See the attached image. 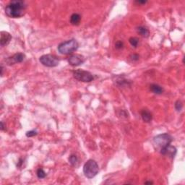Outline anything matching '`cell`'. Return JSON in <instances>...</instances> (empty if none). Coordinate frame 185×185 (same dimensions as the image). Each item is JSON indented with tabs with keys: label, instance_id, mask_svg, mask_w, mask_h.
<instances>
[{
	"label": "cell",
	"instance_id": "cell-1",
	"mask_svg": "<svg viewBox=\"0 0 185 185\" xmlns=\"http://www.w3.org/2000/svg\"><path fill=\"white\" fill-rule=\"evenodd\" d=\"M27 9V4L22 0H15L12 1L5 7V13L7 15L12 18H19L25 15Z\"/></svg>",
	"mask_w": 185,
	"mask_h": 185
},
{
	"label": "cell",
	"instance_id": "cell-2",
	"mask_svg": "<svg viewBox=\"0 0 185 185\" xmlns=\"http://www.w3.org/2000/svg\"><path fill=\"white\" fill-rule=\"evenodd\" d=\"M79 44L75 39H70L67 41L62 42L58 46V51L60 54L65 55L72 54L73 52L78 50Z\"/></svg>",
	"mask_w": 185,
	"mask_h": 185
},
{
	"label": "cell",
	"instance_id": "cell-3",
	"mask_svg": "<svg viewBox=\"0 0 185 185\" xmlns=\"http://www.w3.org/2000/svg\"><path fill=\"white\" fill-rule=\"evenodd\" d=\"M99 166L95 160L90 159L83 166V173L88 179H92L98 174Z\"/></svg>",
	"mask_w": 185,
	"mask_h": 185
},
{
	"label": "cell",
	"instance_id": "cell-4",
	"mask_svg": "<svg viewBox=\"0 0 185 185\" xmlns=\"http://www.w3.org/2000/svg\"><path fill=\"white\" fill-rule=\"evenodd\" d=\"M173 141V138L171 135L168 133H163L158 135L153 138V142L155 145L160 148V149L164 148L167 145H170Z\"/></svg>",
	"mask_w": 185,
	"mask_h": 185
},
{
	"label": "cell",
	"instance_id": "cell-5",
	"mask_svg": "<svg viewBox=\"0 0 185 185\" xmlns=\"http://www.w3.org/2000/svg\"><path fill=\"white\" fill-rule=\"evenodd\" d=\"M39 61L44 66L47 67H55L58 66L59 63V59L54 55L45 54L41 56L39 59Z\"/></svg>",
	"mask_w": 185,
	"mask_h": 185
},
{
	"label": "cell",
	"instance_id": "cell-6",
	"mask_svg": "<svg viewBox=\"0 0 185 185\" xmlns=\"http://www.w3.org/2000/svg\"><path fill=\"white\" fill-rule=\"evenodd\" d=\"M73 77L79 81L84 83H90L93 81L94 77L90 72L83 70H77L73 72Z\"/></svg>",
	"mask_w": 185,
	"mask_h": 185
},
{
	"label": "cell",
	"instance_id": "cell-7",
	"mask_svg": "<svg viewBox=\"0 0 185 185\" xmlns=\"http://www.w3.org/2000/svg\"><path fill=\"white\" fill-rule=\"evenodd\" d=\"M86 61V59L81 54H73L68 59V62L70 65L73 67L79 66L80 65H83Z\"/></svg>",
	"mask_w": 185,
	"mask_h": 185
},
{
	"label": "cell",
	"instance_id": "cell-8",
	"mask_svg": "<svg viewBox=\"0 0 185 185\" xmlns=\"http://www.w3.org/2000/svg\"><path fill=\"white\" fill-rule=\"evenodd\" d=\"M25 55L22 53H17L12 57H9L5 59L6 63L8 65H12L15 64L20 63L25 59Z\"/></svg>",
	"mask_w": 185,
	"mask_h": 185
},
{
	"label": "cell",
	"instance_id": "cell-9",
	"mask_svg": "<svg viewBox=\"0 0 185 185\" xmlns=\"http://www.w3.org/2000/svg\"><path fill=\"white\" fill-rule=\"evenodd\" d=\"M177 153V150L174 146H172L171 145H168L164 148L160 149V153L162 155H166V156L170 157V158H173Z\"/></svg>",
	"mask_w": 185,
	"mask_h": 185
},
{
	"label": "cell",
	"instance_id": "cell-10",
	"mask_svg": "<svg viewBox=\"0 0 185 185\" xmlns=\"http://www.w3.org/2000/svg\"><path fill=\"white\" fill-rule=\"evenodd\" d=\"M12 39V36L10 33L6 31H1V38H0V44L1 46H5L10 42Z\"/></svg>",
	"mask_w": 185,
	"mask_h": 185
},
{
	"label": "cell",
	"instance_id": "cell-11",
	"mask_svg": "<svg viewBox=\"0 0 185 185\" xmlns=\"http://www.w3.org/2000/svg\"><path fill=\"white\" fill-rule=\"evenodd\" d=\"M141 117L144 122H146V123H149V122H150L152 121L153 115L150 113V111L147 110V109H143L141 111Z\"/></svg>",
	"mask_w": 185,
	"mask_h": 185
},
{
	"label": "cell",
	"instance_id": "cell-12",
	"mask_svg": "<svg viewBox=\"0 0 185 185\" xmlns=\"http://www.w3.org/2000/svg\"><path fill=\"white\" fill-rule=\"evenodd\" d=\"M150 89L153 93L157 95L162 94L163 92V88L158 84H151L150 86Z\"/></svg>",
	"mask_w": 185,
	"mask_h": 185
},
{
	"label": "cell",
	"instance_id": "cell-13",
	"mask_svg": "<svg viewBox=\"0 0 185 185\" xmlns=\"http://www.w3.org/2000/svg\"><path fill=\"white\" fill-rule=\"evenodd\" d=\"M81 20V17L78 13H74L70 17V23L73 25H78Z\"/></svg>",
	"mask_w": 185,
	"mask_h": 185
},
{
	"label": "cell",
	"instance_id": "cell-14",
	"mask_svg": "<svg viewBox=\"0 0 185 185\" xmlns=\"http://www.w3.org/2000/svg\"><path fill=\"white\" fill-rule=\"evenodd\" d=\"M137 31L140 35H141L142 37L148 38L150 35V32L146 28L143 27V26H139L137 28Z\"/></svg>",
	"mask_w": 185,
	"mask_h": 185
},
{
	"label": "cell",
	"instance_id": "cell-15",
	"mask_svg": "<svg viewBox=\"0 0 185 185\" xmlns=\"http://www.w3.org/2000/svg\"><path fill=\"white\" fill-rule=\"evenodd\" d=\"M69 162L70 163V164L73 166H77L78 163V158L77 157V155H71L69 158Z\"/></svg>",
	"mask_w": 185,
	"mask_h": 185
},
{
	"label": "cell",
	"instance_id": "cell-16",
	"mask_svg": "<svg viewBox=\"0 0 185 185\" xmlns=\"http://www.w3.org/2000/svg\"><path fill=\"white\" fill-rule=\"evenodd\" d=\"M129 42L132 46H134L135 48L139 44V39L136 37H131L130 39H129Z\"/></svg>",
	"mask_w": 185,
	"mask_h": 185
},
{
	"label": "cell",
	"instance_id": "cell-17",
	"mask_svg": "<svg viewBox=\"0 0 185 185\" xmlns=\"http://www.w3.org/2000/svg\"><path fill=\"white\" fill-rule=\"evenodd\" d=\"M36 174L38 178H39V179H44V178L46 176V173L44 171L43 168H38L36 172Z\"/></svg>",
	"mask_w": 185,
	"mask_h": 185
},
{
	"label": "cell",
	"instance_id": "cell-18",
	"mask_svg": "<svg viewBox=\"0 0 185 185\" xmlns=\"http://www.w3.org/2000/svg\"><path fill=\"white\" fill-rule=\"evenodd\" d=\"M174 106H175V109H176V111H181V109H182V108H183L182 102H181L180 100H178V101H176V103H175Z\"/></svg>",
	"mask_w": 185,
	"mask_h": 185
},
{
	"label": "cell",
	"instance_id": "cell-19",
	"mask_svg": "<svg viewBox=\"0 0 185 185\" xmlns=\"http://www.w3.org/2000/svg\"><path fill=\"white\" fill-rule=\"evenodd\" d=\"M124 47V43L122 41H118L116 42L115 44V48L117 49H122Z\"/></svg>",
	"mask_w": 185,
	"mask_h": 185
},
{
	"label": "cell",
	"instance_id": "cell-20",
	"mask_svg": "<svg viewBox=\"0 0 185 185\" xmlns=\"http://www.w3.org/2000/svg\"><path fill=\"white\" fill-rule=\"evenodd\" d=\"M37 134H38V132H36V131L30 130L26 132V136H27L28 137H34V136L37 135Z\"/></svg>",
	"mask_w": 185,
	"mask_h": 185
},
{
	"label": "cell",
	"instance_id": "cell-21",
	"mask_svg": "<svg viewBox=\"0 0 185 185\" xmlns=\"http://www.w3.org/2000/svg\"><path fill=\"white\" fill-rule=\"evenodd\" d=\"M130 58L131 59L134 60V61H137V60H138L139 58H140V56L138 54H132L130 56Z\"/></svg>",
	"mask_w": 185,
	"mask_h": 185
},
{
	"label": "cell",
	"instance_id": "cell-22",
	"mask_svg": "<svg viewBox=\"0 0 185 185\" xmlns=\"http://www.w3.org/2000/svg\"><path fill=\"white\" fill-rule=\"evenodd\" d=\"M136 3H138V4H145V3H147V1H136Z\"/></svg>",
	"mask_w": 185,
	"mask_h": 185
},
{
	"label": "cell",
	"instance_id": "cell-23",
	"mask_svg": "<svg viewBox=\"0 0 185 185\" xmlns=\"http://www.w3.org/2000/svg\"><path fill=\"white\" fill-rule=\"evenodd\" d=\"M1 130H4V125L3 122H1Z\"/></svg>",
	"mask_w": 185,
	"mask_h": 185
},
{
	"label": "cell",
	"instance_id": "cell-24",
	"mask_svg": "<svg viewBox=\"0 0 185 185\" xmlns=\"http://www.w3.org/2000/svg\"><path fill=\"white\" fill-rule=\"evenodd\" d=\"M153 184V181H145V184Z\"/></svg>",
	"mask_w": 185,
	"mask_h": 185
},
{
	"label": "cell",
	"instance_id": "cell-25",
	"mask_svg": "<svg viewBox=\"0 0 185 185\" xmlns=\"http://www.w3.org/2000/svg\"><path fill=\"white\" fill-rule=\"evenodd\" d=\"M3 70H4V68H3L2 65H1V76H3Z\"/></svg>",
	"mask_w": 185,
	"mask_h": 185
}]
</instances>
